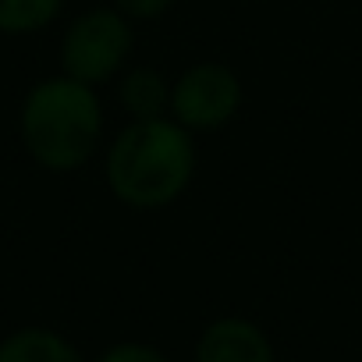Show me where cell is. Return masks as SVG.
<instances>
[{
  "label": "cell",
  "mask_w": 362,
  "mask_h": 362,
  "mask_svg": "<svg viewBox=\"0 0 362 362\" xmlns=\"http://www.w3.org/2000/svg\"><path fill=\"white\" fill-rule=\"evenodd\" d=\"M64 11V0H0V36H36Z\"/></svg>",
  "instance_id": "cell-8"
},
{
  "label": "cell",
  "mask_w": 362,
  "mask_h": 362,
  "mask_svg": "<svg viewBox=\"0 0 362 362\" xmlns=\"http://www.w3.org/2000/svg\"><path fill=\"white\" fill-rule=\"evenodd\" d=\"M132 50H135V22H128L114 4H100L75 15L64 25L57 61L64 75L100 89L128 68Z\"/></svg>",
  "instance_id": "cell-3"
},
{
  "label": "cell",
  "mask_w": 362,
  "mask_h": 362,
  "mask_svg": "<svg viewBox=\"0 0 362 362\" xmlns=\"http://www.w3.org/2000/svg\"><path fill=\"white\" fill-rule=\"evenodd\" d=\"M245 107L242 75L224 61H199L170 78V117L192 135L228 128Z\"/></svg>",
  "instance_id": "cell-4"
},
{
  "label": "cell",
  "mask_w": 362,
  "mask_h": 362,
  "mask_svg": "<svg viewBox=\"0 0 362 362\" xmlns=\"http://www.w3.org/2000/svg\"><path fill=\"white\" fill-rule=\"evenodd\" d=\"M117 103L128 121L170 117V78L153 64H128L117 75Z\"/></svg>",
  "instance_id": "cell-6"
},
{
  "label": "cell",
  "mask_w": 362,
  "mask_h": 362,
  "mask_svg": "<svg viewBox=\"0 0 362 362\" xmlns=\"http://www.w3.org/2000/svg\"><path fill=\"white\" fill-rule=\"evenodd\" d=\"M196 167H199L196 135L181 128L174 117L128 121L107 142L103 153L107 192L135 214L174 206L192 189Z\"/></svg>",
  "instance_id": "cell-1"
},
{
  "label": "cell",
  "mask_w": 362,
  "mask_h": 362,
  "mask_svg": "<svg viewBox=\"0 0 362 362\" xmlns=\"http://www.w3.org/2000/svg\"><path fill=\"white\" fill-rule=\"evenodd\" d=\"M196 362H274V344L252 320L221 316L199 334Z\"/></svg>",
  "instance_id": "cell-5"
},
{
  "label": "cell",
  "mask_w": 362,
  "mask_h": 362,
  "mask_svg": "<svg viewBox=\"0 0 362 362\" xmlns=\"http://www.w3.org/2000/svg\"><path fill=\"white\" fill-rule=\"evenodd\" d=\"M110 4L128 18V22H153V18H163L177 0H110Z\"/></svg>",
  "instance_id": "cell-9"
},
{
  "label": "cell",
  "mask_w": 362,
  "mask_h": 362,
  "mask_svg": "<svg viewBox=\"0 0 362 362\" xmlns=\"http://www.w3.org/2000/svg\"><path fill=\"white\" fill-rule=\"evenodd\" d=\"M96 362H170L163 351H156L153 344H135V341H128V344H114V348H107Z\"/></svg>",
  "instance_id": "cell-10"
},
{
  "label": "cell",
  "mask_w": 362,
  "mask_h": 362,
  "mask_svg": "<svg viewBox=\"0 0 362 362\" xmlns=\"http://www.w3.org/2000/svg\"><path fill=\"white\" fill-rule=\"evenodd\" d=\"M0 362H86L78 348L47 327L15 330L8 341H0Z\"/></svg>",
  "instance_id": "cell-7"
},
{
  "label": "cell",
  "mask_w": 362,
  "mask_h": 362,
  "mask_svg": "<svg viewBox=\"0 0 362 362\" xmlns=\"http://www.w3.org/2000/svg\"><path fill=\"white\" fill-rule=\"evenodd\" d=\"M107 114L96 86L64 71L29 86L18 107V139L29 160L47 174L82 170L103 146Z\"/></svg>",
  "instance_id": "cell-2"
}]
</instances>
